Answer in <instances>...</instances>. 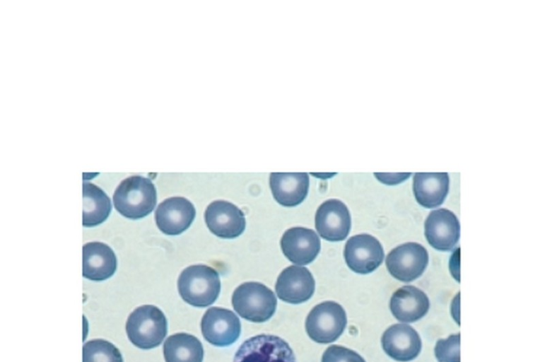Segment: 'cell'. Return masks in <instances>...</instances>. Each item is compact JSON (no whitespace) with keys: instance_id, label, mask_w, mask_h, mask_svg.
I'll use <instances>...</instances> for the list:
<instances>
[{"instance_id":"22","label":"cell","mask_w":545,"mask_h":362,"mask_svg":"<svg viewBox=\"0 0 545 362\" xmlns=\"http://www.w3.org/2000/svg\"><path fill=\"white\" fill-rule=\"evenodd\" d=\"M163 354L165 362H202L204 349L196 337L177 333L165 341Z\"/></svg>"},{"instance_id":"14","label":"cell","mask_w":545,"mask_h":362,"mask_svg":"<svg viewBox=\"0 0 545 362\" xmlns=\"http://www.w3.org/2000/svg\"><path fill=\"white\" fill-rule=\"evenodd\" d=\"M424 228L428 242L436 250H450L459 240V221L455 214L447 209L432 211L425 221Z\"/></svg>"},{"instance_id":"15","label":"cell","mask_w":545,"mask_h":362,"mask_svg":"<svg viewBox=\"0 0 545 362\" xmlns=\"http://www.w3.org/2000/svg\"><path fill=\"white\" fill-rule=\"evenodd\" d=\"M280 244L284 255L298 265L311 263L319 254L321 245L317 233L305 227H293L286 230Z\"/></svg>"},{"instance_id":"3","label":"cell","mask_w":545,"mask_h":362,"mask_svg":"<svg viewBox=\"0 0 545 362\" xmlns=\"http://www.w3.org/2000/svg\"><path fill=\"white\" fill-rule=\"evenodd\" d=\"M126 332L134 345L141 349H151L159 346L165 337L167 320L158 307L143 305L129 315Z\"/></svg>"},{"instance_id":"7","label":"cell","mask_w":545,"mask_h":362,"mask_svg":"<svg viewBox=\"0 0 545 362\" xmlns=\"http://www.w3.org/2000/svg\"><path fill=\"white\" fill-rule=\"evenodd\" d=\"M385 262L393 277L409 282L418 278L425 271L428 263V253L419 243H406L392 250Z\"/></svg>"},{"instance_id":"21","label":"cell","mask_w":545,"mask_h":362,"mask_svg":"<svg viewBox=\"0 0 545 362\" xmlns=\"http://www.w3.org/2000/svg\"><path fill=\"white\" fill-rule=\"evenodd\" d=\"M83 226H95L109 216L112 204L109 197L93 183H83Z\"/></svg>"},{"instance_id":"5","label":"cell","mask_w":545,"mask_h":362,"mask_svg":"<svg viewBox=\"0 0 545 362\" xmlns=\"http://www.w3.org/2000/svg\"><path fill=\"white\" fill-rule=\"evenodd\" d=\"M347 324L343 307L334 301H324L315 305L305 320L309 337L317 343L329 344L336 341Z\"/></svg>"},{"instance_id":"13","label":"cell","mask_w":545,"mask_h":362,"mask_svg":"<svg viewBox=\"0 0 545 362\" xmlns=\"http://www.w3.org/2000/svg\"><path fill=\"white\" fill-rule=\"evenodd\" d=\"M315 287V279L306 267L291 265L279 275L275 290L277 296L283 301L299 304L312 296Z\"/></svg>"},{"instance_id":"4","label":"cell","mask_w":545,"mask_h":362,"mask_svg":"<svg viewBox=\"0 0 545 362\" xmlns=\"http://www.w3.org/2000/svg\"><path fill=\"white\" fill-rule=\"evenodd\" d=\"M232 305L242 318L253 322H264L274 314L277 300L274 292L263 284L249 281L235 289Z\"/></svg>"},{"instance_id":"8","label":"cell","mask_w":545,"mask_h":362,"mask_svg":"<svg viewBox=\"0 0 545 362\" xmlns=\"http://www.w3.org/2000/svg\"><path fill=\"white\" fill-rule=\"evenodd\" d=\"M344 256L348 267L354 272L369 274L382 262L384 250L380 241L368 233L351 236L346 243Z\"/></svg>"},{"instance_id":"27","label":"cell","mask_w":545,"mask_h":362,"mask_svg":"<svg viewBox=\"0 0 545 362\" xmlns=\"http://www.w3.org/2000/svg\"><path fill=\"white\" fill-rule=\"evenodd\" d=\"M311 175L318 178L327 179L333 177L336 173H311Z\"/></svg>"},{"instance_id":"17","label":"cell","mask_w":545,"mask_h":362,"mask_svg":"<svg viewBox=\"0 0 545 362\" xmlns=\"http://www.w3.org/2000/svg\"><path fill=\"white\" fill-rule=\"evenodd\" d=\"M117 265L115 252L107 244L94 241L83 246V276L93 281L111 277Z\"/></svg>"},{"instance_id":"2","label":"cell","mask_w":545,"mask_h":362,"mask_svg":"<svg viewBox=\"0 0 545 362\" xmlns=\"http://www.w3.org/2000/svg\"><path fill=\"white\" fill-rule=\"evenodd\" d=\"M177 288L186 303L202 308L216 301L220 293L221 281L213 268L205 264H194L180 273Z\"/></svg>"},{"instance_id":"24","label":"cell","mask_w":545,"mask_h":362,"mask_svg":"<svg viewBox=\"0 0 545 362\" xmlns=\"http://www.w3.org/2000/svg\"><path fill=\"white\" fill-rule=\"evenodd\" d=\"M459 345V333L439 339L435 347V355L438 362H460Z\"/></svg>"},{"instance_id":"16","label":"cell","mask_w":545,"mask_h":362,"mask_svg":"<svg viewBox=\"0 0 545 362\" xmlns=\"http://www.w3.org/2000/svg\"><path fill=\"white\" fill-rule=\"evenodd\" d=\"M382 349L392 358L407 362L421 352L422 343L418 332L406 324H395L388 327L381 339Z\"/></svg>"},{"instance_id":"11","label":"cell","mask_w":545,"mask_h":362,"mask_svg":"<svg viewBox=\"0 0 545 362\" xmlns=\"http://www.w3.org/2000/svg\"><path fill=\"white\" fill-rule=\"evenodd\" d=\"M204 220L210 231L222 238H235L245 229L243 212L236 205L225 200L210 203L205 210Z\"/></svg>"},{"instance_id":"25","label":"cell","mask_w":545,"mask_h":362,"mask_svg":"<svg viewBox=\"0 0 545 362\" xmlns=\"http://www.w3.org/2000/svg\"><path fill=\"white\" fill-rule=\"evenodd\" d=\"M322 362H365L356 351L338 345H331L323 353Z\"/></svg>"},{"instance_id":"1","label":"cell","mask_w":545,"mask_h":362,"mask_svg":"<svg viewBox=\"0 0 545 362\" xmlns=\"http://www.w3.org/2000/svg\"><path fill=\"white\" fill-rule=\"evenodd\" d=\"M157 193L154 184L146 177L132 175L124 179L113 194L115 208L122 216L139 219L155 208Z\"/></svg>"},{"instance_id":"9","label":"cell","mask_w":545,"mask_h":362,"mask_svg":"<svg viewBox=\"0 0 545 362\" xmlns=\"http://www.w3.org/2000/svg\"><path fill=\"white\" fill-rule=\"evenodd\" d=\"M201 328L203 337L210 344L216 346H228L239 338L241 324L233 311L211 307L204 313Z\"/></svg>"},{"instance_id":"23","label":"cell","mask_w":545,"mask_h":362,"mask_svg":"<svg viewBox=\"0 0 545 362\" xmlns=\"http://www.w3.org/2000/svg\"><path fill=\"white\" fill-rule=\"evenodd\" d=\"M83 362H124L119 350L111 342L95 339L83 346Z\"/></svg>"},{"instance_id":"10","label":"cell","mask_w":545,"mask_h":362,"mask_svg":"<svg viewBox=\"0 0 545 362\" xmlns=\"http://www.w3.org/2000/svg\"><path fill=\"white\" fill-rule=\"evenodd\" d=\"M319 235L329 241H341L349 233L351 218L346 205L337 199L324 201L318 207L315 217Z\"/></svg>"},{"instance_id":"18","label":"cell","mask_w":545,"mask_h":362,"mask_svg":"<svg viewBox=\"0 0 545 362\" xmlns=\"http://www.w3.org/2000/svg\"><path fill=\"white\" fill-rule=\"evenodd\" d=\"M429 307L427 295L414 286L398 288L392 294L389 303L392 315L402 322H414L420 320L428 313Z\"/></svg>"},{"instance_id":"6","label":"cell","mask_w":545,"mask_h":362,"mask_svg":"<svg viewBox=\"0 0 545 362\" xmlns=\"http://www.w3.org/2000/svg\"><path fill=\"white\" fill-rule=\"evenodd\" d=\"M233 362H296L289 344L279 337L259 334L245 340Z\"/></svg>"},{"instance_id":"12","label":"cell","mask_w":545,"mask_h":362,"mask_svg":"<svg viewBox=\"0 0 545 362\" xmlns=\"http://www.w3.org/2000/svg\"><path fill=\"white\" fill-rule=\"evenodd\" d=\"M196 215L194 204L183 197H172L160 202L156 211L158 228L165 234L176 235L187 230Z\"/></svg>"},{"instance_id":"20","label":"cell","mask_w":545,"mask_h":362,"mask_svg":"<svg viewBox=\"0 0 545 362\" xmlns=\"http://www.w3.org/2000/svg\"><path fill=\"white\" fill-rule=\"evenodd\" d=\"M447 173H416L413 191L418 203L426 208H434L443 204L449 190Z\"/></svg>"},{"instance_id":"19","label":"cell","mask_w":545,"mask_h":362,"mask_svg":"<svg viewBox=\"0 0 545 362\" xmlns=\"http://www.w3.org/2000/svg\"><path fill=\"white\" fill-rule=\"evenodd\" d=\"M269 185L275 200L284 206H295L306 197L309 177L306 173H276L269 177Z\"/></svg>"},{"instance_id":"26","label":"cell","mask_w":545,"mask_h":362,"mask_svg":"<svg viewBox=\"0 0 545 362\" xmlns=\"http://www.w3.org/2000/svg\"><path fill=\"white\" fill-rule=\"evenodd\" d=\"M376 178L382 183L386 185H396L402 182L407 179L411 173H398V174H389V173H374Z\"/></svg>"}]
</instances>
